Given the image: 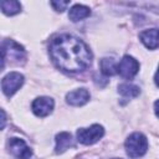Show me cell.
<instances>
[{
    "label": "cell",
    "instance_id": "1",
    "mask_svg": "<svg viewBox=\"0 0 159 159\" xmlns=\"http://www.w3.org/2000/svg\"><path fill=\"white\" fill-rule=\"evenodd\" d=\"M50 55L55 65L66 72H80L89 67L92 52L78 37L60 35L50 43Z\"/></svg>",
    "mask_w": 159,
    "mask_h": 159
},
{
    "label": "cell",
    "instance_id": "2",
    "mask_svg": "<svg viewBox=\"0 0 159 159\" xmlns=\"http://www.w3.org/2000/svg\"><path fill=\"white\" fill-rule=\"evenodd\" d=\"M125 150L130 158H139L148 150V139L144 134L135 132L132 133L125 140Z\"/></svg>",
    "mask_w": 159,
    "mask_h": 159
},
{
    "label": "cell",
    "instance_id": "3",
    "mask_svg": "<svg viewBox=\"0 0 159 159\" xmlns=\"http://www.w3.org/2000/svg\"><path fill=\"white\" fill-rule=\"evenodd\" d=\"M1 53H2V68L6 61L12 63H20L21 60H25V50L14 40H4L1 43Z\"/></svg>",
    "mask_w": 159,
    "mask_h": 159
},
{
    "label": "cell",
    "instance_id": "4",
    "mask_svg": "<svg viewBox=\"0 0 159 159\" xmlns=\"http://www.w3.org/2000/svg\"><path fill=\"white\" fill-rule=\"evenodd\" d=\"M104 134V129L99 124H93L89 128H81L77 130V140L84 145H91L98 142Z\"/></svg>",
    "mask_w": 159,
    "mask_h": 159
},
{
    "label": "cell",
    "instance_id": "5",
    "mask_svg": "<svg viewBox=\"0 0 159 159\" xmlns=\"http://www.w3.org/2000/svg\"><path fill=\"white\" fill-rule=\"evenodd\" d=\"M24 83V76L20 72H10L1 81V89L5 96L11 97Z\"/></svg>",
    "mask_w": 159,
    "mask_h": 159
},
{
    "label": "cell",
    "instance_id": "6",
    "mask_svg": "<svg viewBox=\"0 0 159 159\" xmlns=\"http://www.w3.org/2000/svg\"><path fill=\"white\" fill-rule=\"evenodd\" d=\"M138 71H139V62L129 55H125L117 66V72L124 78L134 77Z\"/></svg>",
    "mask_w": 159,
    "mask_h": 159
},
{
    "label": "cell",
    "instance_id": "7",
    "mask_svg": "<svg viewBox=\"0 0 159 159\" xmlns=\"http://www.w3.org/2000/svg\"><path fill=\"white\" fill-rule=\"evenodd\" d=\"M9 148H10L11 154L16 159H30L32 155L31 149L20 138H11L9 140Z\"/></svg>",
    "mask_w": 159,
    "mask_h": 159
},
{
    "label": "cell",
    "instance_id": "8",
    "mask_svg": "<svg viewBox=\"0 0 159 159\" xmlns=\"http://www.w3.org/2000/svg\"><path fill=\"white\" fill-rule=\"evenodd\" d=\"M53 99L50 97H39L32 102V112L37 117H46L48 116L53 109Z\"/></svg>",
    "mask_w": 159,
    "mask_h": 159
},
{
    "label": "cell",
    "instance_id": "9",
    "mask_svg": "<svg viewBox=\"0 0 159 159\" xmlns=\"http://www.w3.org/2000/svg\"><path fill=\"white\" fill-rule=\"evenodd\" d=\"M139 39L143 45L149 50L159 47V29H148L139 34Z\"/></svg>",
    "mask_w": 159,
    "mask_h": 159
},
{
    "label": "cell",
    "instance_id": "10",
    "mask_svg": "<svg viewBox=\"0 0 159 159\" xmlns=\"http://www.w3.org/2000/svg\"><path fill=\"white\" fill-rule=\"evenodd\" d=\"M66 101L71 106H83L89 101V92L86 88H78L71 91L66 96Z\"/></svg>",
    "mask_w": 159,
    "mask_h": 159
},
{
    "label": "cell",
    "instance_id": "11",
    "mask_svg": "<svg viewBox=\"0 0 159 159\" xmlns=\"http://www.w3.org/2000/svg\"><path fill=\"white\" fill-rule=\"evenodd\" d=\"M56 153L61 154L63 153L66 149H68L70 147H73V140H72V135L68 132H61L56 135Z\"/></svg>",
    "mask_w": 159,
    "mask_h": 159
},
{
    "label": "cell",
    "instance_id": "12",
    "mask_svg": "<svg viewBox=\"0 0 159 159\" xmlns=\"http://www.w3.org/2000/svg\"><path fill=\"white\" fill-rule=\"evenodd\" d=\"M89 14H91L89 7H87L84 5H81V4H76L70 9L68 17H70L71 21L76 22V21H80V20H83V19L88 17Z\"/></svg>",
    "mask_w": 159,
    "mask_h": 159
},
{
    "label": "cell",
    "instance_id": "13",
    "mask_svg": "<svg viewBox=\"0 0 159 159\" xmlns=\"http://www.w3.org/2000/svg\"><path fill=\"white\" fill-rule=\"evenodd\" d=\"M0 6H1L2 12L9 16H12L21 11V4L16 0H4V1H1Z\"/></svg>",
    "mask_w": 159,
    "mask_h": 159
},
{
    "label": "cell",
    "instance_id": "14",
    "mask_svg": "<svg viewBox=\"0 0 159 159\" xmlns=\"http://www.w3.org/2000/svg\"><path fill=\"white\" fill-rule=\"evenodd\" d=\"M99 67H101V72L104 76H112L117 72V66H116V62L112 57L102 58L99 62Z\"/></svg>",
    "mask_w": 159,
    "mask_h": 159
},
{
    "label": "cell",
    "instance_id": "15",
    "mask_svg": "<svg viewBox=\"0 0 159 159\" xmlns=\"http://www.w3.org/2000/svg\"><path fill=\"white\" fill-rule=\"evenodd\" d=\"M118 92L123 96V97H127V98H133V97H137L139 94V87L132 84V83H122L119 84L118 87Z\"/></svg>",
    "mask_w": 159,
    "mask_h": 159
},
{
    "label": "cell",
    "instance_id": "16",
    "mask_svg": "<svg viewBox=\"0 0 159 159\" xmlns=\"http://www.w3.org/2000/svg\"><path fill=\"white\" fill-rule=\"evenodd\" d=\"M70 5L68 1H51V6L58 11V12H62L63 10H66V7Z\"/></svg>",
    "mask_w": 159,
    "mask_h": 159
},
{
    "label": "cell",
    "instance_id": "17",
    "mask_svg": "<svg viewBox=\"0 0 159 159\" xmlns=\"http://www.w3.org/2000/svg\"><path fill=\"white\" fill-rule=\"evenodd\" d=\"M154 111H155V114L159 117V99L155 101V103H154Z\"/></svg>",
    "mask_w": 159,
    "mask_h": 159
},
{
    "label": "cell",
    "instance_id": "18",
    "mask_svg": "<svg viewBox=\"0 0 159 159\" xmlns=\"http://www.w3.org/2000/svg\"><path fill=\"white\" fill-rule=\"evenodd\" d=\"M154 81H155V84L159 87V67H158V70H157V72H155V77H154Z\"/></svg>",
    "mask_w": 159,
    "mask_h": 159
},
{
    "label": "cell",
    "instance_id": "19",
    "mask_svg": "<svg viewBox=\"0 0 159 159\" xmlns=\"http://www.w3.org/2000/svg\"><path fill=\"white\" fill-rule=\"evenodd\" d=\"M1 113H2V119H1V122H2V123H1V128H4V125H5V111L2 109V111H1Z\"/></svg>",
    "mask_w": 159,
    "mask_h": 159
},
{
    "label": "cell",
    "instance_id": "20",
    "mask_svg": "<svg viewBox=\"0 0 159 159\" xmlns=\"http://www.w3.org/2000/svg\"><path fill=\"white\" fill-rule=\"evenodd\" d=\"M114 159H122V158H114Z\"/></svg>",
    "mask_w": 159,
    "mask_h": 159
}]
</instances>
